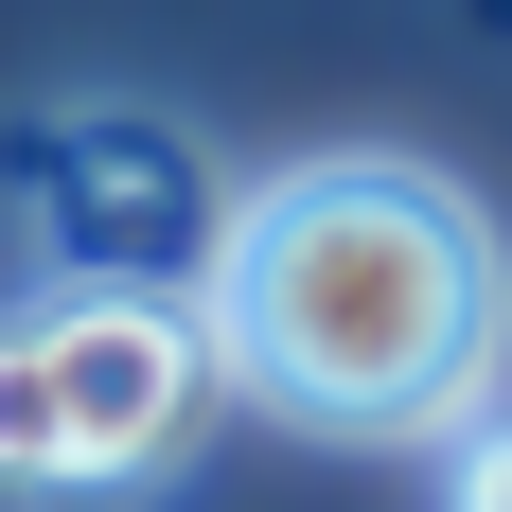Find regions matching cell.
Returning a JSON list of instances; mask_svg holds the SVG:
<instances>
[{"mask_svg": "<svg viewBox=\"0 0 512 512\" xmlns=\"http://www.w3.org/2000/svg\"><path fill=\"white\" fill-rule=\"evenodd\" d=\"M212 354L230 389L318 442H460L512 371V265L495 212L424 159H283L230 195L212 248Z\"/></svg>", "mask_w": 512, "mask_h": 512, "instance_id": "obj_1", "label": "cell"}, {"mask_svg": "<svg viewBox=\"0 0 512 512\" xmlns=\"http://www.w3.org/2000/svg\"><path fill=\"white\" fill-rule=\"evenodd\" d=\"M460 512H512V424H495V407L460 424Z\"/></svg>", "mask_w": 512, "mask_h": 512, "instance_id": "obj_5", "label": "cell"}, {"mask_svg": "<svg viewBox=\"0 0 512 512\" xmlns=\"http://www.w3.org/2000/svg\"><path fill=\"white\" fill-rule=\"evenodd\" d=\"M0 495H53V371H36V301L0 318Z\"/></svg>", "mask_w": 512, "mask_h": 512, "instance_id": "obj_4", "label": "cell"}, {"mask_svg": "<svg viewBox=\"0 0 512 512\" xmlns=\"http://www.w3.org/2000/svg\"><path fill=\"white\" fill-rule=\"evenodd\" d=\"M0 212L36 283H124V301H212V248H230V177L177 106H18Z\"/></svg>", "mask_w": 512, "mask_h": 512, "instance_id": "obj_2", "label": "cell"}, {"mask_svg": "<svg viewBox=\"0 0 512 512\" xmlns=\"http://www.w3.org/2000/svg\"><path fill=\"white\" fill-rule=\"evenodd\" d=\"M36 371H53V512L159 495L230 407L212 301H124V283H36Z\"/></svg>", "mask_w": 512, "mask_h": 512, "instance_id": "obj_3", "label": "cell"}]
</instances>
